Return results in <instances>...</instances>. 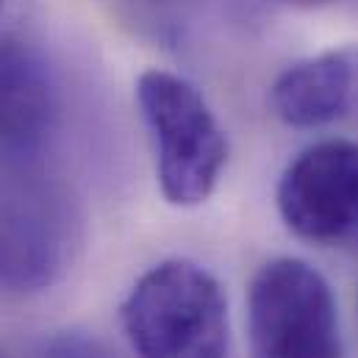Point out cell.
<instances>
[{
    "instance_id": "6da1fadb",
    "label": "cell",
    "mask_w": 358,
    "mask_h": 358,
    "mask_svg": "<svg viewBox=\"0 0 358 358\" xmlns=\"http://www.w3.org/2000/svg\"><path fill=\"white\" fill-rule=\"evenodd\" d=\"M78 242L76 200L42 148L0 145V292L53 286L73 264Z\"/></svg>"
},
{
    "instance_id": "7a4b0ae2",
    "label": "cell",
    "mask_w": 358,
    "mask_h": 358,
    "mask_svg": "<svg viewBox=\"0 0 358 358\" xmlns=\"http://www.w3.org/2000/svg\"><path fill=\"white\" fill-rule=\"evenodd\" d=\"M120 320L139 358H228V297L194 262L170 259L148 269L122 300Z\"/></svg>"
},
{
    "instance_id": "3957f363",
    "label": "cell",
    "mask_w": 358,
    "mask_h": 358,
    "mask_svg": "<svg viewBox=\"0 0 358 358\" xmlns=\"http://www.w3.org/2000/svg\"><path fill=\"white\" fill-rule=\"evenodd\" d=\"M136 103L156 153L164 200L178 208L206 203L228 164V136L192 81L167 70H145Z\"/></svg>"
},
{
    "instance_id": "277c9868",
    "label": "cell",
    "mask_w": 358,
    "mask_h": 358,
    "mask_svg": "<svg viewBox=\"0 0 358 358\" xmlns=\"http://www.w3.org/2000/svg\"><path fill=\"white\" fill-rule=\"evenodd\" d=\"M253 358H348L331 283L303 259H272L248 289Z\"/></svg>"
},
{
    "instance_id": "5b68a950",
    "label": "cell",
    "mask_w": 358,
    "mask_h": 358,
    "mask_svg": "<svg viewBox=\"0 0 358 358\" xmlns=\"http://www.w3.org/2000/svg\"><path fill=\"white\" fill-rule=\"evenodd\" d=\"M286 228L311 245L358 239V142L322 139L297 153L278 180Z\"/></svg>"
},
{
    "instance_id": "8992f818",
    "label": "cell",
    "mask_w": 358,
    "mask_h": 358,
    "mask_svg": "<svg viewBox=\"0 0 358 358\" xmlns=\"http://www.w3.org/2000/svg\"><path fill=\"white\" fill-rule=\"evenodd\" d=\"M59 94L31 39V0H0V145L42 148Z\"/></svg>"
},
{
    "instance_id": "52a82bcc",
    "label": "cell",
    "mask_w": 358,
    "mask_h": 358,
    "mask_svg": "<svg viewBox=\"0 0 358 358\" xmlns=\"http://www.w3.org/2000/svg\"><path fill=\"white\" fill-rule=\"evenodd\" d=\"M272 114L300 131L358 114V45L317 53L286 67L269 87Z\"/></svg>"
},
{
    "instance_id": "ba28073f",
    "label": "cell",
    "mask_w": 358,
    "mask_h": 358,
    "mask_svg": "<svg viewBox=\"0 0 358 358\" xmlns=\"http://www.w3.org/2000/svg\"><path fill=\"white\" fill-rule=\"evenodd\" d=\"M36 358H120L106 342L81 331H64L39 345Z\"/></svg>"
},
{
    "instance_id": "9c48e42d",
    "label": "cell",
    "mask_w": 358,
    "mask_h": 358,
    "mask_svg": "<svg viewBox=\"0 0 358 358\" xmlns=\"http://www.w3.org/2000/svg\"><path fill=\"white\" fill-rule=\"evenodd\" d=\"M280 3H286V6H300V8H314V6H322V3H328V0H280Z\"/></svg>"
}]
</instances>
